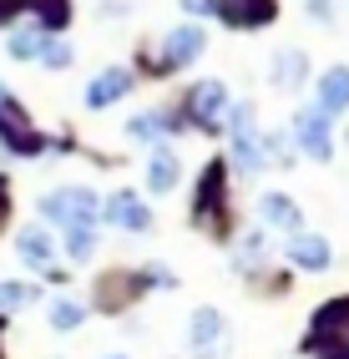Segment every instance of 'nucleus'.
<instances>
[{
	"label": "nucleus",
	"instance_id": "obj_15",
	"mask_svg": "<svg viewBox=\"0 0 349 359\" xmlns=\"http://www.w3.org/2000/svg\"><path fill=\"white\" fill-rule=\"evenodd\" d=\"M339 107H349V71H344V66H334L329 76L319 81V111L334 116Z\"/></svg>",
	"mask_w": 349,
	"mask_h": 359
},
{
	"label": "nucleus",
	"instance_id": "obj_26",
	"mask_svg": "<svg viewBox=\"0 0 349 359\" xmlns=\"http://www.w3.org/2000/svg\"><path fill=\"white\" fill-rule=\"evenodd\" d=\"M6 15H11V0H0V20H6Z\"/></svg>",
	"mask_w": 349,
	"mask_h": 359
},
{
	"label": "nucleus",
	"instance_id": "obj_10",
	"mask_svg": "<svg viewBox=\"0 0 349 359\" xmlns=\"http://www.w3.org/2000/svg\"><path fill=\"white\" fill-rule=\"evenodd\" d=\"M213 11H218L223 20H233V26H264V20L273 15L268 0H218Z\"/></svg>",
	"mask_w": 349,
	"mask_h": 359
},
{
	"label": "nucleus",
	"instance_id": "obj_8",
	"mask_svg": "<svg viewBox=\"0 0 349 359\" xmlns=\"http://www.w3.org/2000/svg\"><path fill=\"white\" fill-rule=\"evenodd\" d=\"M198 51H203V31L198 26H177V31H167V41H162V66L177 71V66H188Z\"/></svg>",
	"mask_w": 349,
	"mask_h": 359
},
{
	"label": "nucleus",
	"instance_id": "obj_7",
	"mask_svg": "<svg viewBox=\"0 0 349 359\" xmlns=\"http://www.w3.org/2000/svg\"><path fill=\"white\" fill-rule=\"evenodd\" d=\"M107 218H111V228H127V233H147V228H152V212L142 208V198H137V193H116V198L107 203Z\"/></svg>",
	"mask_w": 349,
	"mask_h": 359
},
{
	"label": "nucleus",
	"instance_id": "obj_3",
	"mask_svg": "<svg viewBox=\"0 0 349 359\" xmlns=\"http://www.w3.org/2000/svg\"><path fill=\"white\" fill-rule=\"evenodd\" d=\"M0 137H6V147H15V152H41V137L31 132V122L20 116V107H15V97L6 86H0Z\"/></svg>",
	"mask_w": 349,
	"mask_h": 359
},
{
	"label": "nucleus",
	"instance_id": "obj_12",
	"mask_svg": "<svg viewBox=\"0 0 349 359\" xmlns=\"http://www.w3.org/2000/svg\"><path fill=\"white\" fill-rule=\"evenodd\" d=\"M127 86H132V76H127L122 66H116V71H102V76L86 86V107H111L116 97H127Z\"/></svg>",
	"mask_w": 349,
	"mask_h": 359
},
{
	"label": "nucleus",
	"instance_id": "obj_11",
	"mask_svg": "<svg viewBox=\"0 0 349 359\" xmlns=\"http://www.w3.org/2000/svg\"><path fill=\"white\" fill-rule=\"evenodd\" d=\"M289 258L299 263V269H329V243L314 233H294L289 238Z\"/></svg>",
	"mask_w": 349,
	"mask_h": 359
},
{
	"label": "nucleus",
	"instance_id": "obj_4",
	"mask_svg": "<svg viewBox=\"0 0 349 359\" xmlns=\"http://www.w3.org/2000/svg\"><path fill=\"white\" fill-rule=\"evenodd\" d=\"M294 132H299V147H304L314 162H324L334 152V142H329V111H319V107H304L294 116Z\"/></svg>",
	"mask_w": 349,
	"mask_h": 359
},
{
	"label": "nucleus",
	"instance_id": "obj_25",
	"mask_svg": "<svg viewBox=\"0 0 349 359\" xmlns=\"http://www.w3.org/2000/svg\"><path fill=\"white\" fill-rule=\"evenodd\" d=\"M0 228H6V193H0Z\"/></svg>",
	"mask_w": 349,
	"mask_h": 359
},
{
	"label": "nucleus",
	"instance_id": "obj_2",
	"mask_svg": "<svg viewBox=\"0 0 349 359\" xmlns=\"http://www.w3.org/2000/svg\"><path fill=\"white\" fill-rule=\"evenodd\" d=\"M314 349L324 359H349V304L334 299L314 314Z\"/></svg>",
	"mask_w": 349,
	"mask_h": 359
},
{
	"label": "nucleus",
	"instance_id": "obj_16",
	"mask_svg": "<svg viewBox=\"0 0 349 359\" xmlns=\"http://www.w3.org/2000/svg\"><path fill=\"white\" fill-rule=\"evenodd\" d=\"M259 212H264V223H273V228H299V208L289 198H278V193H268L259 203Z\"/></svg>",
	"mask_w": 349,
	"mask_h": 359
},
{
	"label": "nucleus",
	"instance_id": "obj_18",
	"mask_svg": "<svg viewBox=\"0 0 349 359\" xmlns=\"http://www.w3.org/2000/svg\"><path fill=\"white\" fill-rule=\"evenodd\" d=\"M26 6H36V11H41V20H46L51 31H61V26H66V0H26ZM46 26H41V31H46Z\"/></svg>",
	"mask_w": 349,
	"mask_h": 359
},
{
	"label": "nucleus",
	"instance_id": "obj_23",
	"mask_svg": "<svg viewBox=\"0 0 349 359\" xmlns=\"http://www.w3.org/2000/svg\"><path fill=\"white\" fill-rule=\"evenodd\" d=\"M91 248H97V233H91V228H71V258H86Z\"/></svg>",
	"mask_w": 349,
	"mask_h": 359
},
{
	"label": "nucleus",
	"instance_id": "obj_20",
	"mask_svg": "<svg viewBox=\"0 0 349 359\" xmlns=\"http://www.w3.org/2000/svg\"><path fill=\"white\" fill-rule=\"evenodd\" d=\"M51 324H56V329H76V324H81V304L61 299V304L51 309Z\"/></svg>",
	"mask_w": 349,
	"mask_h": 359
},
{
	"label": "nucleus",
	"instance_id": "obj_5",
	"mask_svg": "<svg viewBox=\"0 0 349 359\" xmlns=\"http://www.w3.org/2000/svg\"><path fill=\"white\" fill-rule=\"evenodd\" d=\"M198 228L223 233V162H207L203 193H198Z\"/></svg>",
	"mask_w": 349,
	"mask_h": 359
},
{
	"label": "nucleus",
	"instance_id": "obj_22",
	"mask_svg": "<svg viewBox=\"0 0 349 359\" xmlns=\"http://www.w3.org/2000/svg\"><path fill=\"white\" fill-rule=\"evenodd\" d=\"M41 61H46V66H51V71H61L66 61H71V51H66V46H61V41H41Z\"/></svg>",
	"mask_w": 349,
	"mask_h": 359
},
{
	"label": "nucleus",
	"instance_id": "obj_9",
	"mask_svg": "<svg viewBox=\"0 0 349 359\" xmlns=\"http://www.w3.org/2000/svg\"><path fill=\"white\" fill-rule=\"evenodd\" d=\"M20 258L31 263V269H41V273H56L51 263H56V243L46 238V228H26L20 233Z\"/></svg>",
	"mask_w": 349,
	"mask_h": 359
},
{
	"label": "nucleus",
	"instance_id": "obj_21",
	"mask_svg": "<svg viewBox=\"0 0 349 359\" xmlns=\"http://www.w3.org/2000/svg\"><path fill=\"white\" fill-rule=\"evenodd\" d=\"M20 304H31L26 283H0V309H20Z\"/></svg>",
	"mask_w": 349,
	"mask_h": 359
},
{
	"label": "nucleus",
	"instance_id": "obj_6",
	"mask_svg": "<svg viewBox=\"0 0 349 359\" xmlns=\"http://www.w3.org/2000/svg\"><path fill=\"white\" fill-rule=\"evenodd\" d=\"M223 107H228L223 81H203V86H193V97H188V116L198 127H218L223 122Z\"/></svg>",
	"mask_w": 349,
	"mask_h": 359
},
{
	"label": "nucleus",
	"instance_id": "obj_14",
	"mask_svg": "<svg viewBox=\"0 0 349 359\" xmlns=\"http://www.w3.org/2000/svg\"><path fill=\"white\" fill-rule=\"evenodd\" d=\"M223 339V319H218V309H198L193 314V349L198 354H213Z\"/></svg>",
	"mask_w": 349,
	"mask_h": 359
},
{
	"label": "nucleus",
	"instance_id": "obj_24",
	"mask_svg": "<svg viewBox=\"0 0 349 359\" xmlns=\"http://www.w3.org/2000/svg\"><path fill=\"white\" fill-rule=\"evenodd\" d=\"M182 6H188V11H198V15H207V11H213V0H182Z\"/></svg>",
	"mask_w": 349,
	"mask_h": 359
},
{
	"label": "nucleus",
	"instance_id": "obj_17",
	"mask_svg": "<svg viewBox=\"0 0 349 359\" xmlns=\"http://www.w3.org/2000/svg\"><path fill=\"white\" fill-rule=\"evenodd\" d=\"M273 81H278V86H284V81L299 86V81H304V56H299V51H284V56L273 61Z\"/></svg>",
	"mask_w": 349,
	"mask_h": 359
},
{
	"label": "nucleus",
	"instance_id": "obj_13",
	"mask_svg": "<svg viewBox=\"0 0 349 359\" xmlns=\"http://www.w3.org/2000/svg\"><path fill=\"white\" fill-rule=\"evenodd\" d=\"M152 193H162V198H167L172 193V187H177V177H182V162H177V152H167V142H162V147L152 152Z\"/></svg>",
	"mask_w": 349,
	"mask_h": 359
},
{
	"label": "nucleus",
	"instance_id": "obj_19",
	"mask_svg": "<svg viewBox=\"0 0 349 359\" xmlns=\"http://www.w3.org/2000/svg\"><path fill=\"white\" fill-rule=\"evenodd\" d=\"M41 41H46V31H15L11 36V56H41Z\"/></svg>",
	"mask_w": 349,
	"mask_h": 359
},
{
	"label": "nucleus",
	"instance_id": "obj_1",
	"mask_svg": "<svg viewBox=\"0 0 349 359\" xmlns=\"http://www.w3.org/2000/svg\"><path fill=\"white\" fill-rule=\"evenodd\" d=\"M41 212L51 223H66V228H91L97 223V193L91 187H61V193L41 198Z\"/></svg>",
	"mask_w": 349,
	"mask_h": 359
}]
</instances>
